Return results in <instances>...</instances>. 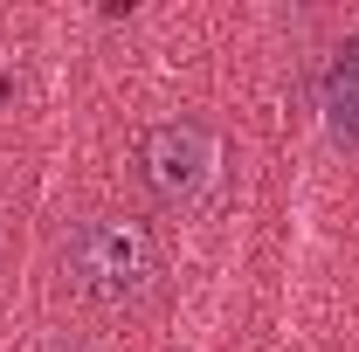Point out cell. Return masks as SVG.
<instances>
[{"mask_svg": "<svg viewBox=\"0 0 359 352\" xmlns=\"http://www.w3.org/2000/svg\"><path fill=\"white\" fill-rule=\"evenodd\" d=\"M69 269H76V290L90 304H138L159 276V249L138 221L97 215L69 235Z\"/></svg>", "mask_w": 359, "mask_h": 352, "instance_id": "cell-1", "label": "cell"}, {"mask_svg": "<svg viewBox=\"0 0 359 352\" xmlns=\"http://www.w3.org/2000/svg\"><path fill=\"white\" fill-rule=\"evenodd\" d=\"M138 173L145 187L166 201V208H194L215 173H222V145L208 125H194V118H173V125H152L145 145H138Z\"/></svg>", "mask_w": 359, "mask_h": 352, "instance_id": "cell-2", "label": "cell"}, {"mask_svg": "<svg viewBox=\"0 0 359 352\" xmlns=\"http://www.w3.org/2000/svg\"><path fill=\"white\" fill-rule=\"evenodd\" d=\"M318 111H325V132L339 145H359V35L332 48V62L318 76Z\"/></svg>", "mask_w": 359, "mask_h": 352, "instance_id": "cell-3", "label": "cell"}]
</instances>
